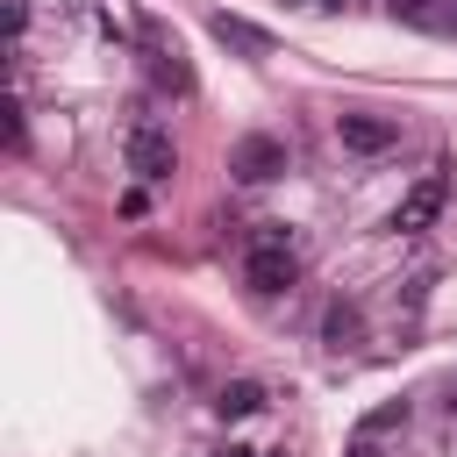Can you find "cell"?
Wrapping results in <instances>:
<instances>
[{
    "instance_id": "cell-1",
    "label": "cell",
    "mask_w": 457,
    "mask_h": 457,
    "mask_svg": "<svg viewBox=\"0 0 457 457\" xmlns=\"http://www.w3.org/2000/svg\"><path fill=\"white\" fill-rule=\"evenodd\" d=\"M293 278H300V257H293L286 228L264 221V228L250 236V250H243V286H250V293H286Z\"/></svg>"
},
{
    "instance_id": "cell-2",
    "label": "cell",
    "mask_w": 457,
    "mask_h": 457,
    "mask_svg": "<svg viewBox=\"0 0 457 457\" xmlns=\"http://www.w3.org/2000/svg\"><path fill=\"white\" fill-rule=\"evenodd\" d=\"M121 164H129L143 186L171 179V171H179V143H171V129H164V121H129V136H121Z\"/></svg>"
},
{
    "instance_id": "cell-3",
    "label": "cell",
    "mask_w": 457,
    "mask_h": 457,
    "mask_svg": "<svg viewBox=\"0 0 457 457\" xmlns=\"http://www.w3.org/2000/svg\"><path fill=\"white\" fill-rule=\"evenodd\" d=\"M286 164H293V150H286V136H271V129H250V136H236V150H228V171H236L243 186H271Z\"/></svg>"
},
{
    "instance_id": "cell-4",
    "label": "cell",
    "mask_w": 457,
    "mask_h": 457,
    "mask_svg": "<svg viewBox=\"0 0 457 457\" xmlns=\"http://www.w3.org/2000/svg\"><path fill=\"white\" fill-rule=\"evenodd\" d=\"M336 143L350 157H386L400 143V121L393 114H371V107H350V114H336Z\"/></svg>"
},
{
    "instance_id": "cell-5",
    "label": "cell",
    "mask_w": 457,
    "mask_h": 457,
    "mask_svg": "<svg viewBox=\"0 0 457 457\" xmlns=\"http://www.w3.org/2000/svg\"><path fill=\"white\" fill-rule=\"evenodd\" d=\"M443 200H450V179H443V171H428V179L393 207V221H386V228H393V236H421V228L443 214Z\"/></svg>"
},
{
    "instance_id": "cell-6",
    "label": "cell",
    "mask_w": 457,
    "mask_h": 457,
    "mask_svg": "<svg viewBox=\"0 0 457 457\" xmlns=\"http://www.w3.org/2000/svg\"><path fill=\"white\" fill-rule=\"evenodd\" d=\"M386 14L400 29H421V36H450L457 29V0H386Z\"/></svg>"
},
{
    "instance_id": "cell-7",
    "label": "cell",
    "mask_w": 457,
    "mask_h": 457,
    "mask_svg": "<svg viewBox=\"0 0 457 457\" xmlns=\"http://www.w3.org/2000/svg\"><path fill=\"white\" fill-rule=\"evenodd\" d=\"M228 50H243V57H271V29H257V21H243V14H214L207 21Z\"/></svg>"
},
{
    "instance_id": "cell-8",
    "label": "cell",
    "mask_w": 457,
    "mask_h": 457,
    "mask_svg": "<svg viewBox=\"0 0 457 457\" xmlns=\"http://www.w3.org/2000/svg\"><path fill=\"white\" fill-rule=\"evenodd\" d=\"M257 407H264V386H257V378H228V386L214 393V414H221V421H250Z\"/></svg>"
},
{
    "instance_id": "cell-9",
    "label": "cell",
    "mask_w": 457,
    "mask_h": 457,
    "mask_svg": "<svg viewBox=\"0 0 457 457\" xmlns=\"http://www.w3.org/2000/svg\"><path fill=\"white\" fill-rule=\"evenodd\" d=\"M357 336H364V314H357L350 300H336V307L321 314V343H336V350H343V343H357Z\"/></svg>"
},
{
    "instance_id": "cell-10",
    "label": "cell",
    "mask_w": 457,
    "mask_h": 457,
    "mask_svg": "<svg viewBox=\"0 0 457 457\" xmlns=\"http://www.w3.org/2000/svg\"><path fill=\"white\" fill-rule=\"evenodd\" d=\"M393 421H407V400H393V407H378V414L364 421V436H378V428H393Z\"/></svg>"
},
{
    "instance_id": "cell-11",
    "label": "cell",
    "mask_w": 457,
    "mask_h": 457,
    "mask_svg": "<svg viewBox=\"0 0 457 457\" xmlns=\"http://www.w3.org/2000/svg\"><path fill=\"white\" fill-rule=\"evenodd\" d=\"M343 457H378V443H371V436H357V443H350Z\"/></svg>"
},
{
    "instance_id": "cell-12",
    "label": "cell",
    "mask_w": 457,
    "mask_h": 457,
    "mask_svg": "<svg viewBox=\"0 0 457 457\" xmlns=\"http://www.w3.org/2000/svg\"><path fill=\"white\" fill-rule=\"evenodd\" d=\"M228 457H264V450H228Z\"/></svg>"
},
{
    "instance_id": "cell-13",
    "label": "cell",
    "mask_w": 457,
    "mask_h": 457,
    "mask_svg": "<svg viewBox=\"0 0 457 457\" xmlns=\"http://www.w3.org/2000/svg\"><path fill=\"white\" fill-rule=\"evenodd\" d=\"M293 7H328V0H293Z\"/></svg>"
},
{
    "instance_id": "cell-14",
    "label": "cell",
    "mask_w": 457,
    "mask_h": 457,
    "mask_svg": "<svg viewBox=\"0 0 457 457\" xmlns=\"http://www.w3.org/2000/svg\"><path fill=\"white\" fill-rule=\"evenodd\" d=\"M328 7H350V0H328Z\"/></svg>"
}]
</instances>
